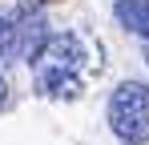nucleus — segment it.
<instances>
[{
	"instance_id": "f257e3e1",
	"label": "nucleus",
	"mask_w": 149,
	"mask_h": 145,
	"mask_svg": "<svg viewBox=\"0 0 149 145\" xmlns=\"http://www.w3.org/2000/svg\"><path fill=\"white\" fill-rule=\"evenodd\" d=\"M85 61H89V52H85V40L77 32L49 36V45L32 61L40 93L45 97H65V101L81 97V89H85Z\"/></svg>"
},
{
	"instance_id": "f03ea898",
	"label": "nucleus",
	"mask_w": 149,
	"mask_h": 145,
	"mask_svg": "<svg viewBox=\"0 0 149 145\" xmlns=\"http://www.w3.org/2000/svg\"><path fill=\"white\" fill-rule=\"evenodd\" d=\"M109 125L125 145L149 141V89L141 81H125L109 97Z\"/></svg>"
},
{
	"instance_id": "7ed1b4c3",
	"label": "nucleus",
	"mask_w": 149,
	"mask_h": 145,
	"mask_svg": "<svg viewBox=\"0 0 149 145\" xmlns=\"http://www.w3.org/2000/svg\"><path fill=\"white\" fill-rule=\"evenodd\" d=\"M12 36H16V52L12 56H24V61H36L40 56V48L49 45V24L40 12H32V8H16V16H12Z\"/></svg>"
},
{
	"instance_id": "20e7f679",
	"label": "nucleus",
	"mask_w": 149,
	"mask_h": 145,
	"mask_svg": "<svg viewBox=\"0 0 149 145\" xmlns=\"http://www.w3.org/2000/svg\"><path fill=\"white\" fill-rule=\"evenodd\" d=\"M117 20L129 28V32H137V36H145L149 40V0H117Z\"/></svg>"
},
{
	"instance_id": "39448f33",
	"label": "nucleus",
	"mask_w": 149,
	"mask_h": 145,
	"mask_svg": "<svg viewBox=\"0 0 149 145\" xmlns=\"http://www.w3.org/2000/svg\"><path fill=\"white\" fill-rule=\"evenodd\" d=\"M16 52V36H12V20L8 16H0V61L4 56H12Z\"/></svg>"
},
{
	"instance_id": "423d86ee",
	"label": "nucleus",
	"mask_w": 149,
	"mask_h": 145,
	"mask_svg": "<svg viewBox=\"0 0 149 145\" xmlns=\"http://www.w3.org/2000/svg\"><path fill=\"white\" fill-rule=\"evenodd\" d=\"M4 101H8V81L0 77V109H4Z\"/></svg>"
},
{
	"instance_id": "0eeeda50",
	"label": "nucleus",
	"mask_w": 149,
	"mask_h": 145,
	"mask_svg": "<svg viewBox=\"0 0 149 145\" xmlns=\"http://www.w3.org/2000/svg\"><path fill=\"white\" fill-rule=\"evenodd\" d=\"M145 61H149V48H145Z\"/></svg>"
},
{
	"instance_id": "6e6552de",
	"label": "nucleus",
	"mask_w": 149,
	"mask_h": 145,
	"mask_svg": "<svg viewBox=\"0 0 149 145\" xmlns=\"http://www.w3.org/2000/svg\"><path fill=\"white\" fill-rule=\"evenodd\" d=\"M45 4H52V0H45Z\"/></svg>"
}]
</instances>
